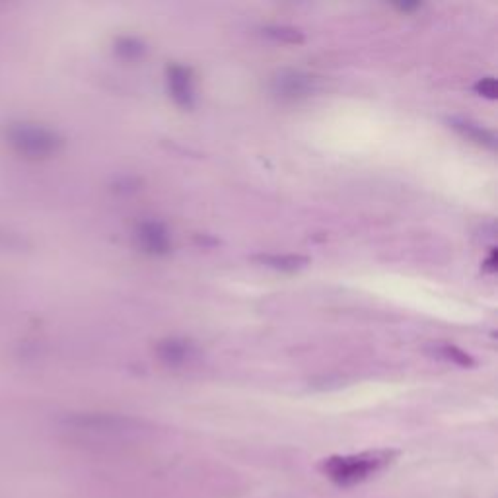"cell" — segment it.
<instances>
[{
  "mask_svg": "<svg viewBox=\"0 0 498 498\" xmlns=\"http://www.w3.org/2000/svg\"><path fill=\"white\" fill-rule=\"evenodd\" d=\"M394 456L395 452H387V450L362 452L353 456H333L323 461L322 471L335 485L353 487L356 483L370 479L374 473L382 471L385 465H389Z\"/></svg>",
  "mask_w": 498,
  "mask_h": 498,
  "instance_id": "1",
  "label": "cell"
},
{
  "mask_svg": "<svg viewBox=\"0 0 498 498\" xmlns=\"http://www.w3.org/2000/svg\"><path fill=\"white\" fill-rule=\"evenodd\" d=\"M76 432L102 438H127L145 430V425L136 418L121 415H78L68 421Z\"/></svg>",
  "mask_w": 498,
  "mask_h": 498,
  "instance_id": "2",
  "label": "cell"
},
{
  "mask_svg": "<svg viewBox=\"0 0 498 498\" xmlns=\"http://www.w3.org/2000/svg\"><path fill=\"white\" fill-rule=\"evenodd\" d=\"M270 92L280 102H300L315 92V78L296 68H282L270 78Z\"/></svg>",
  "mask_w": 498,
  "mask_h": 498,
  "instance_id": "3",
  "label": "cell"
},
{
  "mask_svg": "<svg viewBox=\"0 0 498 498\" xmlns=\"http://www.w3.org/2000/svg\"><path fill=\"white\" fill-rule=\"evenodd\" d=\"M133 236H135L136 248L150 257H166L174 248L172 234L166 228V224L160 220L148 218V220L138 222Z\"/></svg>",
  "mask_w": 498,
  "mask_h": 498,
  "instance_id": "4",
  "label": "cell"
},
{
  "mask_svg": "<svg viewBox=\"0 0 498 498\" xmlns=\"http://www.w3.org/2000/svg\"><path fill=\"white\" fill-rule=\"evenodd\" d=\"M156 356L158 360L167 368H185L197 362L201 358V351L195 342L185 337H167L156 344Z\"/></svg>",
  "mask_w": 498,
  "mask_h": 498,
  "instance_id": "5",
  "label": "cell"
},
{
  "mask_svg": "<svg viewBox=\"0 0 498 498\" xmlns=\"http://www.w3.org/2000/svg\"><path fill=\"white\" fill-rule=\"evenodd\" d=\"M166 84L167 92L172 95V100L179 105L181 109H193L195 107V76L193 71L185 64H177L172 62L166 68Z\"/></svg>",
  "mask_w": 498,
  "mask_h": 498,
  "instance_id": "6",
  "label": "cell"
},
{
  "mask_svg": "<svg viewBox=\"0 0 498 498\" xmlns=\"http://www.w3.org/2000/svg\"><path fill=\"white\" fill-rule=\"evenodd\" d=\"M450 124L456 129L457 133L461 136H465L467 140H473L481 146H487V148H495V142H497V136L492 131L485 129L483 124L475 123L471 119H461V117H454L450 119Z\"/></svg>",
  "mask_w": 498,
  "mask_h": 498,
  "instance_id": "7",
  "label": "cell"
},
{
  "mask_svg": "<svg viewBox=\"0 0 498 498\" xmlns=\"http://www.w3.org/2000/svg\"><path fill=\"white\" fill-rule=\"evenodd\" d=\"M259 265L263 267H269L273 270H280V273H294V270L304 269L310 259L304 257V255H296V253H263L253 257Z\"/></svg>",
  "mask_w": 498,
  "mask_h": 498,
  "instance_id": "8",
  "label": "cell"
},
{
  "mask_svg": "<svg viewBox=\"0 0 498 498\" xmlns=\"http://www.w3.org/2000/svg\"><path fill=\"white\" fill-rule=\"evenodd\" d=\"M115 53L124 61H138L146 53V43L135 35H121L115 42Z\"/></svg>",
  "mask_w": 498,
  "mask_h": 498,
  "instance_id": "9",
  "label": "cell"
},
{
  "mask_svg": "<svg viewBox=\"0 0 498 498\" xmlns=\"http://www.w3.org/2000/svg\"><path fill=\"white\" fill-rule=\"evenodd\" d=\"M263 33L275 39V42H282V43H302L304 42V33L292 26H267L263 28Z\"/></svg>",
  "mask_w": 498,
  "mask_h": 498,
  "instance_id": "10",
  "label": "cell"
},
{
  "mask_svg": "<svg viewBox=\"0 0 498 498\" xmlns=\"http://www.w3.org/2000/svg\"><path fill=\"white\" fill-rule=\"evenodd\" d=\"M438 353L442 354V358L452 360V362L459 364V366H471V364H473V358H471L469 354L459 351L457 347H452V344H442V347L438 349Z\"/></svg>",
  "mask_w": 498,
  "mask_h": 498,
  "instance_id": "11",
  "label": "cell"
},
{
  "mask_svg": "<svg viewBox=\"0 0 498 498\" xmlns=\"http://www.w3.org/2000/svg\"><path fill=\"white\" fill-rule=\"evenodd\" d=\"M473 90H475L479 95L487 98V100H497L498 86L495 76H483V78H479L477 82L473 84Z\"/></svg>",
  "mask_w": 498,
  "mask_h": 498,
  "instance_id": "12",
  "label": "cell"
},
{
  "mask_svg": "<svg viewBox=\"0 0 498 498\" xmlns=\"http://www.w3.org/2000/svg\"><path fill=\"white\" fill-rule=\"evenodd\" d=\"M483 270H487V273H497V251L492 249L490 253H488V257L483 261Z\"/></svg>",
  "mask_w": 498,
  "mask_h": 498,
  "instance_id": "13",
  "label": "cell"
},
{
  "mask_svg": "<svg viewBox=\"0 0 498 498\" xmlns=\"http://www.w3.org/2000/svg\"><path fill=\"white\" fill-rule=\"evenodd\" d=\"M397 8L401 12H413V10H418L421 8V4L415 2V4H411V2H405V4H397Z\"/></svg>",
  "mask_w": 498,
  "mask_h": 498,
  "instance_id": "14",
  "label": "cell"
}]
</instances>
